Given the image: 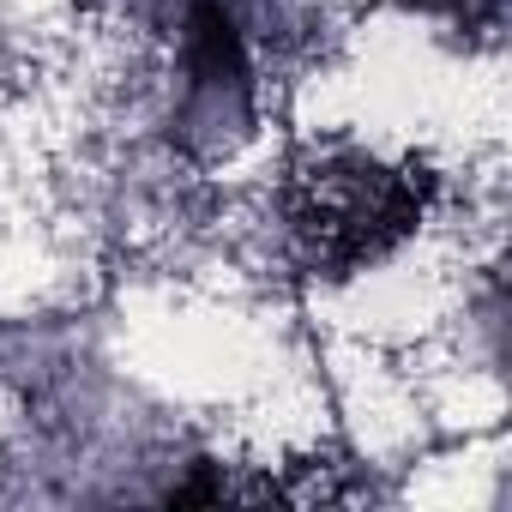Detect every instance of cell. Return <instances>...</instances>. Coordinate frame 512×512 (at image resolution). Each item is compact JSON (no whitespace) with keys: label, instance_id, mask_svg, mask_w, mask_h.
<instances>
[{"label":"cell","instance_id":"cell-3","mask_svg":"<svg viewBox=\"0 0 512 512\" xmlns=\"http://www.w3.org/2000/svg\"><path fill=\"white\" fill-rule=\"evenodd\" d=\"M410 7H434V13H470V0H410Z\"/></svg>","mask_w":512,"mask_h":512},{"label":"cell","instance_id":"cell-2","mask_svg":"<svg viewBox=\"0 0 512 512\" xmlns=\"http://www.w3.org/2000/svg\"><path fill=\"white\" fill-rule=\"evenodd\" d=\"M253 121V67H247V37L223 0H193L187 7V103L181 127L217 151L235 145Z\"/></svg>","mask_w":512,"mask_h":512},{"label":"cell","instance_id":"cell-1","mask_svg":"<svg viewBox=\"0 0 512 512\" xmlns=\"http://www.w3.org/2000/svg\"><path fill=\"white\" fill-rule=\"evenodd\" d=\"M284 217H290V235L314 272L350 278V272L386 260L416 229L422 181L368 151H314L290 169Z\"/></svg>","mask_w":512,"mask_h":512}]
</instances>
